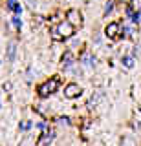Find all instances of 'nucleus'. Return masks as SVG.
<instances>
[{
	"instance_id": "obj_1",
	"label": "nucleus",
	"mask_w": 141,
	"mask_h": 146,
	"mask_svg": "<svg viewBox=\"0 0 141 146\" xmlns=\"http://www.w3.org/2000/svg\"><path fill=\"white\" fill-rule=\"evenodd\" d=\"M59 77H53V79H49L46 80L44 84H40L39 86V95L40 97H48L49 93H53V91H57L59 90Z\"/></svg>"
},
{
	"instance_id": "obj_2",
	"label": "nucleus",
	"mask_w": 141,
	"mask_h": 146,
	"mask_svg": "<svg viewBox=\"0 0 141 146\" xmlns=\"http://www.w3.org/2000/svg\"><path fill=\"white\" fill-rule=\"evenodd\" d=\"M74 33H75V27L70 22H61L55 27V35L61 36V38H70V36H74Z\"/></svg>"
},
{
	"instance_id": "obj_3",
	"label": "nucleus",
	"mask_w": 141,
	"mask_h": 146,
	"mask_svg": "<svg viewBox=\"0 0 141 146\" xmlns=\"http://www.w3.org/2000/svg\"><path fill=\"white\" fill-rule=\"evenodd\" d=\"M81 93H83V88H81L79 84H68L66 88H64L66 99H75V97H79Z\"/></svg>"
},
{
	"instance_id": "obj_4",
	"label": "nucleus",
	"mask_w": 141,
	"mask_h": 146,
	"mask_svg": "<svg viewBox=\"0 0 141 146\" xmlns=\"http://www.w3.org/2000/svg\"><path fill=\"white\" fill-rule=\"evenodd\" d=\"M66 17H68V22H70V24L74 26V27L83 24V15H81L77 9H70V11L66 13Z\"/></svg>"
},
{
	"instance_id": "obj_5",
	"label": "nucleus",
	"mask_w": 141,
	"mask_h": 146,
	"mask_svg": "<svg viewBox=\"0 0 141 146\" xmlns=\"http://www.w3.org/2000/svg\"><path fill=\"white\" fill-rule=\"evenodd\" d=\"M104 33H106L108 38H117V36L121 35V26L117 24V22H112V24H108L106 26V29H104Z\"/></svg>"
},
{
	"instance_id": "obj_6",
	"label": "nucleus",
	"mask_w": 141,
	"mask_h": 146,
	"mask_svg": "<svg viewBox=\"0 0 141 146\" xmlns=\"http://www.w3.org/2000/svg\"><path fill=\"white\" fill-rule=\"evenodd\" d=\"M15 57H17V42L9 40V44H7V58H9V62L15 60Z\"/></svg>"
},
{
	"instance_id": "obj_7",
	"label": "nucleus",
	"mask_w": 141,
	"mask_h": 146,
	"mask_svg": "<svg viewBox=\"0 0 141 146\" xmlns=\"http://www.w3.org/2000/svg\"><path fill=\"white\" fill-rule=\"evenodd\" d=\"M81 62H83L86 68H94V66H95V58H94V55H92V53H88V51H86L83 57H81Z\"/></svg>"
},
{
	"instance_id": "obj_8",
	"label": "nucleus",
	"mask_w": 141,
	"mask_h": 146,
	"mask_svg": "<svg viewBox=\"0 0 141 146\" xmlns=\"http://www.w3.org/2000/svg\"><path fill=\"white\" fill-rule=\"evenodd\" d=\"M7 9H9V11H13L15 15L22 13V7H20V4L17 2V0H7Z\"/></svg>"
},
{
	"instance_id": "obj_9",
	"label": "nucleus",
	"mask_w": 141,
	"mask_h": 146,
	"mask_svg": "<svg viewBox=\"0 0 141 146\" xmlns=\"http://www.w3.org/2000/svg\"><path fill=\"white\" fill-rule=\"evenodd\" d=\"M101 97H103V91H97V93H94L92 97H90V100H88V108H90V110L95 108V106H97V102L101 100Z\"/></svg>"
},
{
	"instance_id": "obj_10",
	"label": "nucleus",
	"mask_w": 141,
	"mask_h": 146,
	"mask_svg": "<svg viewBox=\"0 0 141 146\" xmlns=\"http://www.w3.org/2000/svg\"><path fill=\"white\" fill-rule=\"evenodd\" d=\"M126 15H128L134 22H139L141 20V11H132V9L128 7V9H126Z\"/></svg>"
},
{
	"instance_id": "obj_11",
	"label": "nucleus",
	"mask_w": 141,
	"mask_h": 146,
	"mask_svg": "<svg viewBox=\"0 0 141 146\" xmlns=\"http://www.w3.org/2000/svg\"><path fill=\"white\" fill-rule=\"evenodd\" d=\"M72 62H74V55H72L70 51H68V53H64V57H62V66H64V68H68Z\"/></svg>"
},
{
	"instance_id": "obj_12",
	"label": "nucleus",
	"mask_w": 141,
	"mask_h": 146,
	"mask_svg": "<svg viewBox=\"0 0 141 146\" xmlns=\"http://www.w3.org/2000/svg\"><path fill=\"white\" fill-rule=\"evenodd\" d=\"M53 137H55V133H53V131H49V133H46V135L42 137V139H40V144H42V146H48L49 143H51Z\"/></svg>"
},
{
	"instance_id": "obj_13",
	"label": "nucleus",
	"mask_w": 141,
	"mask_h": 146,
	"mask_svg": "<svg viewBox=\"0 0 141 146\" xmlns=\"http://www.w3.org/2000/svg\"><path fill=\"white\" fill-rule=\"evenodd\" d=\"M123 66L132 70V68H134V57H123Z\"/></svg>"
},
{
	"instance_id": "obj_14",
	"label": "nucleus",
	"mask_w": 141,
	"mask_h": 146,
	"mask_svg": "<svg viewBox=\"0 0 141 146\" xmlns=\"http://www.w3.org/2000/svg\"><path fill=\"white\" fill-rule=\"evenodd\" d=\"M130 9L132 11H141V0H130Z\"/></svg>"
},
{
	"instance_id": "obj_15",
	"label": "nucleus",
	"mask_w": 141,
	"mask_h": 146,
	"mask_svg": "<svg viewBox=\"0 0 141 146\" xmlns=\"http://www.w3.org/2000/svg\"><path fill=\"white\" fill-rule=\"evenodd\" d=\"M13 26H15L17 29H20V27H22V20H20L19 17H15V18H13Z\"/></svg>"
},
{
	"instance_id": "obj_16",
	"label": "nucleus",
	"mask_w": 141,
	"mask_h": 146,
	"mask_svg": "<svg viewBox=\"0 0 141 146\" xmlns=\"http://www.w3.org/2000/svg\"><path fill=\"white\" fill-rule=\"evenodd\" d=\"M29 126H31V122H29V121H24V122L20 124V130L26 131V130H29Z\"/></svg>"
},
{
	"instance_id": "obj_17",
	"label": "nucleus",
	"mask_w": 141,
	"mask_h": 146,
	"mask_svg": "<svg viewBox=\"0 0 141 146\" xmlns=\"http://www.w3.org/2000/svg\"><path fill=\"white\" fill-rule=\"evenodd\" d=\"M112 7H114V4H112V2H108V4H106V11H104V15L112 13Z\"/></svg>"
},
{
	"instance_id": "obj_18",
	"label": "nucleus",
	"mask_w": 141,
	"mask_h": 146,
	"mask_svg": "<svg viewBox=\"0 0 141 146\" xmlns=\"http://www.w3.org/2000/svg\"><path fill=\"white\" fill-rule=\"evenodd\" d=\"M26 4H28V6H29L31 9H33L35 6H37V0H26Z\"/></svg>"
}]
</instances>
